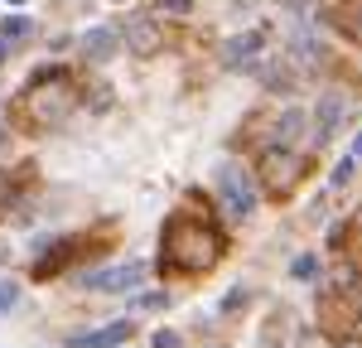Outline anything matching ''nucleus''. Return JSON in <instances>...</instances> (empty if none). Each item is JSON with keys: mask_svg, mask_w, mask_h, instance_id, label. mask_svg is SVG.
I'll return each mask as SVG.
<instances>
[{"mask_svg": "<svg viewBox=\"0 0 362 348\" xmlns=\"http://www.w3.org/2000/svg\"><path fill=\"white\" fill-rule=\"evenodd\" d=\"M223 232L213 223H203L194 213H179L169 218L165 232H160V252H165V271H179V276H198V271H213L223 261Z\"/></svg>", "mask_w": 362, "mask_h": 348, "instance_id": "nucleus-1", "label": "nucleus"}, {"mask_svg": "<svg viewBox=\"0 0 362 348\" xmlns=\"http://www.w3.org/2000/svg\"><path fill=\"white\" fill-rule=\"evenodd\" d=\"M73 107H78V87H73L68 73H44V78H34L29 92H25V121L34 131L58 126Z\"/></svg>", "mask_w": 362, "mask_h": 348, "instance_id": "nucleus-2", "label": "nucleus"}, {"mask_svg": "<svg viewBox=\"0 0 362 348\" xmlns=\"http://www.w3.org/2000/svg\"><path fill=\"white\" fill-rule=\"evenodd\" d=\"M256 179H261V189H266L271 199H285V194L300 184V160L290 155V145H271V150H261V160H256Z\"/></svg>", "mask_w": 362, "mask_h": 348, "instance_id": "nucleus-3", "label": "nucleus"}, {"mask_svg": "<svg viewBox=\"0 0 362 348\" xmlns=\"http://www.w3.org/2000/svg\"><path fill=\"white\" fill-rule=\"evenodd\" d=\"M218 194H223V208L227 218H237V223H247L251 213H256V189H251V174L237 170V165H227L218 174Z\"/></svg>", "mask_w": 362, "mask_h": 348, "instance_id": "nucleus-4", "label": "nucleus"}, {"mask_svg": "<svg viewBox=\"0 0 362 348\" xmlns=\"http://www.w3.org/2000/svg\"><path fill=\"white\" fill-rule=\"evenodd\" d=\"M145 276V261H121V266H102V271H87L83 290H102V295H126L140 286Z\"/></svg>", "mask_w": 362, "mask_h": 348, "instance_id": "nucleus-5", "label": "nucleus"}, {"mask_svg": "<svg viewBox=\"0 0 362 348\" xmlns=\"http://www.w3.org/2000/svg\"><path fill=\"white\" fill-rule=\"evenodd\" d=\"M121 44H131V58H155L160 49H165V29H160V20H131V25L121 29Z\"/></svg>", "mask_w": 362, "mask_h": 348, "instance_id": "nucleus-6", "label": "nucleus"}, {"mask_svg": "<svg viewBox=\"0 0 362 348\" xmlns=\"http://www.w3.org/2000/svg\"><path fill=\"white\" fill-rule=\"evenodd\" d=\"M256 54H261V34H256V29H251V34H232L223 44V63L237 68V73H242V68H261Z\"/></svg>", "mask_w": 362, "mask_h": 348, "instance_id": "nucleus-7", "label": "nucleus"}, {"mask_svg": "<svg viewBox=\"0 0 362 348\" xmlns=\"http://www.w3.org/2000/svg\"><path fill=\"white\" fill-rule=\"evenodd\" d=\"M116 49H121V29L112 25H97L83 34V54L92 58V63H107V58H116Z\"/></svg>", "mask_w": 362, "mask_h": 348, "instance_id": "nucleus-8", "label": "nucleus"}, {"mask_svg": "<svg viewBox=\"0 0 362 348\" xmlns=\"http://www.w3.org/2000/svg\"><path fill=\"white\" fill-rule=\"evenodd\" d=\"M338 121H343V97L338 92H324V102L314 107V141H334V131H338Z\"/></svg>", "mask_w": 362, "mask_h": 348, "instance_id": "nucleus-9", "label": "nucleus"}, {"mask_svg": "<svg viewBox=\"0 0 362 348\" xmlns=\"http://www.w3.org/2000/svg\"><path fill=\"white\" fill-rule=\"evenodd\" d=\"M136 334V324L131 319H112L107 329H97V334H83V339H73L78 348H121L126 339Z\"/></svg>", "mask_w": 362, "mask_h": 348, "instance_id": "nucleus-10", "label": "nucleus"}, {"mask_svg": "<svg viewBox=\"0 0 362 348\" xmlns=\"http://www.w3.org/2000/svg\"><path fill=\"white\" fill-rule=\"evenodd\" d=\"M300 136H305V112H295V107H290V112L276 121V145H295Z\"/></svg>", "mask_w": 362, "mask_h": 348, "instance_id": "nucleus-11", "label": "nucleus"}, {"mask_svg": "<svg viewBox=\"0 0 362 348\" xmlns=\"http://www.w3.org/2000/svg\"><path fill=\"white\" fill-rule=\"evenodd\" d=\"M290 54H295V63H305V68H314V63H319V44H314V34H309V29H295Z\"/></svg>", "mask_w": 362, "mask_h": 348, "instance_id": "nucleus-12", "label": "nucleus"}, {"mask_svg": "<svg viewBox=\"0 0 362 348\" xmlns=\"http://www.w3.org/2000/svg\"><path fill=\"white\" fill-rule=\"evenodd\" d=\"M334 25L353 39V44H362V10H348V15H334Z\"/></svg>", "mask_w": 362, "mask_h": 348, "instance_id": "nucleus-13", "label": "nucleus"}, {"mask_svg": "<svg viewBox=\"0 0 362 348\" xmlns=\"http://www.w3.org/2000/svg\"><path fill=\"white\" fill-rule=\"evenodd\" d=\"M247 300H251V290H247V286L227 290V295H223V315H237V310H242V305H247Z\"/></svg>", "mask_w": 362, "mask_h": 348, "instance_id": "nucleus-14", "label": "nucleus"}, {"mask_svg": "<svg viewBox=\"0 0 362 348\" xmlns=\"http://www.w3.org/2000/svg\"><path fill=\"white\" fill-rule=\"evenodd\" d=\"M29 29H34V25H29V15H10V20H5V34H0V39H25Z\"/></svg>", "mask_w": 362, "mask_h": 348, "instance_id": "nucleus-15", "label": "nucleus"}, {"mask_svg": "<svg viewBox=\"0 0 362 348\" xmlns=\"http://www.w3.org/2000/svg\"><path fill=\"white\" fill-rule=\"evenodd\" d=\"M15 305H20V286L15 281H0V315H10Z\"/></svg>", "mask_w": 362, "mask_h": 348, "instance_id": "nucleus-16", "label": "nucleus"}, {"mask_svg": "<svg viewBox=\"0 0 362 348\" xmlns=\"http://www.w3.org/2000/svg\"><path fill=\"white\" fill-rule=\"evenodd\" d=\"M353 170H358V155H348V160H338V170H334V179H329V184H334V189H343V184L353 179Z\"/></svg>", "mask_w": 362, "mask_h": 348, "instance_id": "nucleus-17", "label": "nucleus"}, {"mask_svg": "<svg viewBox=\"0 0 362 348\" xmlns=\"http://www.w3.org/2000/svg\"><path fill=\"white\" fill-rule=\"evenodd\" d=\"M261 78H266V87H290V73H285V68H261Z\"/></svg>", "mask_w": 362, "mask_h": 348, "instance_id": "nucleus-18", "label": "nucleus"}, {"mask_svg": "<svg viewBox=\"0 0 362 348\" xmlns=\"http://www.w3.org/2000/svg\"><path fill=\"white\" fill-rule=\"evenodd\" d=\"M155 10H165V15H189L194 0H155Z\"/></svg>", "mask_w": 362, "mask_h": 348, "instance_id": "nucleus-19", "label": "nucleus"}, {"mask_svg": "<svg viewBox=\"0 0 362 348\" xmlns=\"http://www.w3.org/2000/svg\"><path fill=\"white\" fill-rule=\"evenodd\" d=\"M10 203H15V179L0 174V213H10Z\"/></svg>", "mask_w": 362, "mask_h": 348, "instance_id": "nucleus-20", "label": "nucleus"}, {"mask_svg": "<svg viewBox=\"0 0 362 348\" xmlns=\"http://www.w3.org/2000/svg\"><path fill=\"white\" fill-rule=\"evenodd\" d=\"M165 300H169V295H160V290H155V295H136V300H131V310H160Z\"/></svg>", "mask_w": 362, "mask_h": 348, "instance_id": "nucleus-21", "label": "nucleus"}, {"mask_svg": "<svg viewBox=\"0 0 362 348\" xmlns=\"http://www.w3.org/2000/svg\"><path fill=\"white\" fill-rule=\"evenodd\" d=\"M314 271H319V261H314V257H300V261H295V276H300V281H309Z\"/></svg>", "mask_w": 362, "mask_h": 348, "instance_id": "nucleus-22", "label": "nucleus"}, {"mask_svg": "<svg viewBox=\"0 0 362 348\" xmlns=\"http://www.w3.org/2000/svg\"><path fill=\"white\" fill-rule=\"evenodd\" d=\"M155 348H179V334L174 329H155Z\"/></svg>", "mask_w": 362, "mask_h": 348, "instance_id": "nucleus-23", "label": "nucleus"}, {"mask_svg": "<svg viewBox=\"0 0 362 348\" xmlns=\"http://www.w3.org/2000/svg\"><path fill=\"white\" fill-rule=\"evenodd\" d=\"M348 232H353V257H362V213L348 223Z\"/></svg>", "mask_w": 362, "mask_h": 348, "instance_id": "nucleus-24", "label": "nucleus"}, {"mask_svg": "<svg viewBox=\"0 0 362 348\" xmlns=\"http://www.w3.org/2000/svg\"><path fill=\"white\" fill-rule=\"evenodd\" d=\"M353 155H358V160H362V136H358V145H353Z\"/></svg>", "mask_w": 362, "mask_h": 348, "instance_id": "nucleus-25", "label": "nucleus"}, {"mask_svg": "<svg viewBox=\"0 0 362 348\" xmlns=\"http://www.w3.org/2000/svg\"><path fill=\"white\" fill-rule=\"evenodd\" d=\"M5 49H10V39H0V58H5Z\"/></svg>", "mask_w": 362, "mask_h": 348, "instance_id": "nucleus-26", "label": "nucleus"}, {"mask_svg": "<svg viewBox=\"0 0 362 348\" xmlns=\"http://www.w3.org/2000/svg\"><path fill=\"white\" fill-rule=\"evenodd\" d=\"M10 5H25V0H10Z\"/></svg>", "mask_w": 362, "mask_h": 348, "instance_id": "nucleus-27", "label": "nucleus"}, {"mask_svg": "<svg viewBox=\"0 0 362 348\" xmlns=\"http://www.w3.org/2000/svg\"><path fill=\"white\" fill-rule=\"evenodd\" d=\"M0 257H5V252H0Z\"/></svg>", "mask_w": 362, "mask_h": 348, "instance_id": "nucleus-28", "label": "nucleus"}, {"mask_svg": "<svg viewBox=\"0 0 362 348\" xmlns=\"http://www.w3.org/2000/svg\"><path fill=\"white\" fill-rule=\"evenodd\" d=\"M348 348H353V344H348Z\"/></svg>", "mask_w": 362, "mask_h": 348, "instance_id": "nucleus-29", "label": "nucleus"}]
</instances>
